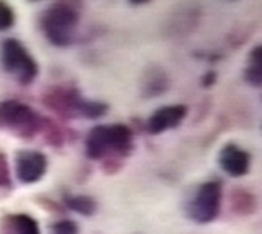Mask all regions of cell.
<instances>
[{
  "label": "cell",
  "mask_w": 262,
  "mask_h": 234,
  "mask_svg": "<svg viewBox=\"0 0 262 234\" xmlns=\"http://www.w3.org/2000/svg\"><path fill=\"white\" fill-rule=\"evenodd\" d=\"M135 148V133L123 123L96 125L90 130L85 140V153L93 161L121 160L131 155Z\"/></svg>",
  "instance_id": "obj_1"
},
{
  "label": "cell",
  "mask_w": 262,
  "mask_h": 234,
  "mask_svg": "<svg viewBox=\"0 0 262 234\" xmlns=\"http://www.w3.org/2000/svg\"><path fill=\"white\" fill-rule=\"evenodd\" d=\"M80 2H57L42 13L40 27L55 47H70L77 38L80 24Z\"/></svg>",
  "instance_id": "obj_2"
},
{
  "label": "cell",
  "mask_w": 262,
  "mask_h": 234,
  "mask_svg": "<svg viewBox=\"0 0 262 234\" xmlns=\"http://www.w3.org/2000/svg\"><path fill=\"white\" fill-rule=\"evenodd\" d=\"M43 116L17 100L0 101V130H9L20 140H33L40 133Z\"/></svg>",
  "instance_id": "obj_3"
},
{
  "label": "cell",
  "mask_w": 262,
  "mask_h": 234,
  "mask_svg": "<svg viewBox=\"0 0 262 234\" xmlns=\"http://www.w3.org/2000/svg\"><path fill=\"white\" fill-rule=\"evenodd\" d=\"M2 68L20 85H30L38 75V63L17 38H7L0 45Z\"/></svg>",
  "instance_id": "obj_4"
},
{
  "label": "cell",
  "mask_w": 262,
  "mask_h": 234,
  "mask_svg": "<svg viewBox=\"0 0 262 234\" xmlns=\"http://www.w3.org/2000/svg\"><path fill=\"white\" fill-rule=\"evenodd\" d=\"M223 201V184L217 180L206 181L199 186L188 203V218L198 224L212 223L219 216Z\"/></svg>",
  "instance_id": "obj_5"
},
{
  "label": "cell",
  "mask_w": 262,
  "mask_h": 234,
  "mask_svg": "<svg viewBox=\"0 0 262 234\" xmlns=\"http://www.w3.org/2000/svg\"><path fill=\"white\" fill-rule=\"evenodd\" d=\"M42 101L48 110L63 116V118H75V116H80V110L85 98L78 88L68 85H57L48 88Z\"/></svg>",
  "instance_id": "obj_6"
},
{
  "label": "cell",
  "mask_w": 262,
  "mask_h": 234,
  "mask_svg": "<svg viewBox=\"0 0 262 234\" xmlns=\"http://www.w3.org/2000/svg\"><path fill=\"white\" fill-rule=\"evenodd\" d=\"M48 158L37 150H18L15 153V176L20 183L33 184L45 176Z\"/></svg>",
  "instance_id": "obj_7"
},
{
  "label": "cell",
  "mask_w": 262,
  "mask_h": 234,
  "mask_svg": "<svg viewBox=\"0 0 262 234\" xmlns=\"http://www.w3.org/2000/svg\"><path fill=\"white\" fill-rule=\"evenodd\" d=\"M217 163L226 175L243 178L251 169V155L236 143H226L217 155Z\"/></svg>",
  "instance_id": "obj_8"
},
{
  "label": "cell",
  "mask_w": 262,
  "mask_h": 234,
  "mask_svg": "<svg viewBox=\"0 0 262 234\" xmlns=\"http://www.w3.org/2000/svg\"><path fill=\"white\" fill-rule=\"evenodd\" d=\"M188 116V107L186 105H166L158 108L148 118L146 130L151 135H161L168 130L178 128L184 118Z\"/></svg>",
  "instance_id": "obj_9"
},
{
  "label": "cell",
  "mask_w": 262,
  "mask_h": 234,
  "mask_svg": "<svg viewBox=\"0 0 262 234\" xmlns=\"http://www.w3.org/2000/svg\"><path fill=\"white\" fill-rule=\"evenodd\" d=\"M0 229L2 234H42L38 223L25 212L4 216L0 219Z\"/></svg>",
  "instance_id": "obj_10"
},
{
  "label": "cell",
  "mask_w": 262,
  "mask_h": 234,
  "mask_svg": "<svg viewBox=\"0 0 262 234\" xmlns=\"http://www.w3.org/2000/svg\"><path fill=\"white\" fill-rule=\"evenodd\" d=\"M143 87V95L148 96V98H158L163 93L168 92L169 88V78L164 68L161 67H149L146 72H144V78L141 81Z\"/></svg>",
  "instance_id": "obj_11"
},
{
  "label": "cell",
  "mask_w": 262,
  "mask_h": 234,
  "mask_svg": "<svg viewBox=\"0 0 262 234\" xmlns=\"http://www.w3.org/2000/svg\"><path fill=\"white\" fill-rule=\"evenodd\" d=\"M231 211L237 216H252L257 211V198L244 188H234L229 196Z\"/></svg>",
  "instance_id": "obj_12"
},
{
  "label": "cell",
  "mask_w": 262,
  "mask_h": 234,
  "mask_svg": "<svg viewBox=\"0 0 262 234\" xmlns=\"http://www.w3.org/2000/svg\"><path fill=\"white\" fill-rule=\"evenodd\" d=\"M244 80L254 88H259L262 83V47H252L247 57V65L244 68Z\"/></svg>",
  "instance_id": "obj_13"
},
{
  "label": "cell",
  "mask_w": 262,
  "mask_h": 234,
  "mask_svg": "<svg viewBox=\"0 0 262 234\" xmlns=\"http://www.w3.org/2000/svg\"><path fill=\"white\" fill-rule=\"evenodd\" d=\"M63 203L68 209H72L73 212H78V215L86 216V218L93 216L96 209H98L96 199H93L92 196H86V195H68V193H65Z\"/></svg>",
  "instance_id": "obj_14"
},
{
  "label": "cell",
  "mask_w": 262,
  "mask_h": 234,
  "mask_svg": "<svg viewBox=\"0 0 262 234\" xmlns=\"http://www.w3.org/2000/svg\"><path fill=\"white\" fill-rule=\"evenodd\" d=\"M40 133L45 136V141L48 144H52L55 148H61L63 146V141H65V133L61 132V128L57 125L55 121H52L50 118L43 116V121H42V128H40Z\"/></svg>",
  "instance_id": "obj_15"
},
{
  "label": "cell",
  "mask_w": 262,
  "mask_h": 234,
  "mask_svg": "<svg viewBox=\"0 0 262 234\" xmlns=\"http://www.w3.org/2000/svg\"><path fill=\"white\" fill-rule=\"evenodd\" d=\"M108 110H110V107L103 101L85 100L83 105H81V110H80V116H85L88 120H98L108 113Z\"/></svg>",
  "instance_id": "obj_16"
},
{
  "label": "cell",
  "mask_w": 262,
  "mask_h": 234,
  "mask_svg": "<svg viewBox=\"0 0 262 234\" xmlns=\"http://www.w3.org/2000/svg\"><path fill=\"white\" fill-rule=\"evenodd\" d=\"M13 24H15V12L12 10L10 5L0 2V32L10 30Z\"/></svg>",
  "instance_id": "obj_17"
},
{
  "label": "cell",
  "mask_w": 262,
  "mask_h": 234,
  "mask_svg": "<svg viewBox=\"0 0 262 234\" xmlns=\"http://www.w3.org/2000/svg\"><path fill=\"white\" fill-rule=\"evenodd\" d=\"M12 175H10V166L7 156L0 151V189H12Z\"/></svg>",
  "instance_id": "obj_18"
},
{
  "label": "cell",
  "mask_w": 262,
  "mask_h": 234,
  "mask_svg": "<svg viewBox=\"0 0 262 234\" xmlns=\"http://www.w3.org/2000/svg\"><path fill=\"white\" fill-rule=\"evenodd\" d=\"M52 234H78V224L72 219H60L50 226Z\"/></svg>",
  "instance_id": "obj_19"
},
{
  "label": "cell",
  "mask_w": 262,
  "mask_h": 234,
  "mask_svg": "<svg viewBox=\"0 0 262 234\" xmlns=\"http://www.w3.org/2000/svg\"><path fill=\"white\" fill-rule=\"evenodd\" d=\"M216 81H217V73H216V70H208L201 77V87L203 88H211V87L216 85Z\"/></svg>",
  "instance_id": "obj_20"
},
{
  "label": "cell",
  "mask_w": 262,
  "mask_h": 234,
  "mask_svg": "<svg viewBox=\"0 0 262 234\" xmlns=\"http://www.w3.org/2000/svg\"><path fill=\"white\" fill-rule=\"evenodd\" d=\"M131 5H146V4H151L149 0H131L129 2Z\"/></svg>",
  "instance_id": "obj_21"
}]
</instances>
